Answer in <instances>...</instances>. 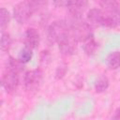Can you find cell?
Instances as JSON below:
<instances>
[{
  "mask_svg": "<svg viewBox=\"0 0 120 120\" xmlns=\"http://www.w3.org/2000/svg\"><path fill=\"white\" fill-rule=\"evenodd\" d=\"M68 23L70 27L69 34L76 42H83L89 38L93 37V28L87 22L79 19L72 20Z\"/></svg>",
  "mask_w": 120,
  "mask_h": 120,
  "instance_id": "obj_1",
  "label": "cell"
},
{
  "mask_svg": "<svg viewBox=\"0 0 120 120\" xmlns=\"http://www.w3.org/2000/svg\"><path fill=\"white\" fill-rule=\"evenodd\" d=\"M69 23L65 20H58L52 22L47 30V38L49 42L58 43L68 35H69Z\"/></svg>",
  "mask_w": 120,
  "mask_h": 120,
  "instance_id": "obj_2",
  "label": "cell"
},
{
  "mask_svg": "<svg viewBox=\"0 0 120 120\" xmlns=\"http://www.w3.org/2000/svg\"><path fill=\"white\" fill-rule=\"evenodd\" d=\"M43 82V72L40 68L27 71L23 77V86L27 92H36L39 89Z\"/></svg>",
  "mask_w": 120,
  "mask_h": 120,
  "instance_id": "obj_3",
  "label": "cell"
},
{
  "mask_svg": "<svg viewBox=\"0 0 120 120\" xmlns=\"http://www.w3.org/2000/svg\"><path fill=\"white\" fill-rule=\"evenodd\" d=\"M35 9L28 0L19 2L13 8V18L19 24H23L32 17Z\"/></svg>",
  "mask_w": 120,
  "mask_h": 120,
  "instance_id": "obj_4",
  "label": "cell"
},
{
  "mask_svg": "<svg viewBox=\"0 0 120 120\" xmlns=\"http://www.w3.org/2000/svg\"><path fill=\"white\" fill-rule=\"evenodd\" d=\"M19 83H20L19 74L7 68V70L2 75V79H1L2 87L8 93H13L17 90Z\"/></svg>",
  "mask_w": 120,
  "mask_h": 120,
  "instance_id": "obj_5",
  "label": "cell"
},
{
  "mask_svg": "<svg viewBox=\"0 0 120 120\" xmlns=\"http://www.w3.org/2000/svg\"><path fill=\"white\" fill-rule=\"evenodd\" d=\"M88 7V0H71L69 6L68 7V13L71 17V20L82 19V14L85 12Z\"/></svg>",
  "mask_w": 120,
  "mask_h": 120,
  "instance_id": "obj_6",
  "label": "cell"
},
{
  "mask_svg": "<svg viewBox=\"0 0 120 120\" xmlns=\"http://www.w3.org/2000/svg\"><path fill=\"white\" fill-rule=\"evenodd\" d=\"M102 26L108 28H116L120 25V8H114L104 11Z\"/></svg>",
  "mask_w": 120,
  "mask_h": 120,
  "instance_id": "obj_7",
  "label": "cell"
},
{
  "mask_svg": "<svg viewBox=\"0 0 120 120\" xmlns=\"http://www.w3.org/2000/svg\"><path fill=\"white\" fill-rule=\"evenodd\" d=\"M78 42H76L73 38L69 35H68L66 38H64L62 40H60L57 44H58V49L59 52L62 55L64 56H70L72 55L75 52H76V44Z\"/></svg>",
  "mask_w": 120,
  "mask_h": 120,
  "instance_id": "obj_8",
  "label": "cell"
},
{
  "mask_svg": "<svg viewBox=\"0 0 120 120\" xmlns=\"http://www.w3.org/2000/svg\"><path fill=\"white\" fill-rule=\"evenodd\" d=\"M103 16L104 12L102 9L98 8H92L86 13V22L92 26V28L102 26Z\"/></svg>",
  "mask_w": 120,
  "mask_h": 120,
  "instance_id": "obj_9",
  "label": "cell"
},
{
  "mask_svg": "<svg viewBox=\"0 0 120 120\" xmlns=\"http://www.w3.org/2000/svg\"><path fill=\"white\" fill-rule=\"evenodd\" d=\"M40 43V36L38 31L34 27H29L26 29L24 34V46L35 50L38 47Z\"/></svg>",
  "mask_w": 120,
  "mask_h": 120,
  "instance_id": "obj_10",
  "label": "cell"
},
{
  "mask_svg": "<svg viewBox=\"0 0 120 120\" xmlns=\"http://www.w3.org/2000/svg\"><path fill=\"white\" fill-rule=\"evenodd\" d=\"M7 68L20 74L24 70V63L22 62L19 58H14L12 56H9L7 62Z\"/></svg>",
  "mask_w": 120,
  "mask_h": 120,
  "instance_id": "obj_11",
  "label": "cell"
},
{
  "mask_svg": "<svg viewBox=\"0 0 120 120\" xmlns=\"http://www.w3.org/2000/svg\"><path fill=\"white\" fill-rule=\"evenodd\" d=\"M82 43H83L82 44V50L86 55L92 56L97 52V50L98 48V44L93 37L89 38L88 39H86Z\"/></svg>",
  "mask_w": 120,
  "mask_h": 120,
  "instance_id": "obj_12",
  "label": "cell"
},
{
  "mask_svg": "<svg viewBox=\"0 0 120 120\" xmlns=\"http://www.w3.org/2000/svg\"><path fill=\"white\" fill-rule=\"evenodd\" d=\"M106 65L110 69H117L120 68V52L114 51L110 52L106 58Z\"/></svg>",
  "mask_w": 120,
  "mask_h": 120,
  "instance_id": "obj_13",
  "label": "cell"
},
{
  "mask_svg": "<svg viewBox=\"0 0 120 120\" xmlns=\"http://www.w3.org/2000/svg\"><path fill=\"white\" fill-rule=\"evenodd\" d=\"M10 20H11V15L9 11L5 8H0V28L2 32H4L8 27L10 23Z\"/></svg>",
  "mask_w": 120,
  "mask_h": 120,
  "instance_id": "obj_14",
  "label": "cell"
},
{
  "mask_svg": "<svg viewBox=\"0 0 120 120\" xmlns=\"http://www.w3.org/2000/svg\"><path fill=\"white\" fill-rule=\"evenodd\" d=\"M109 85H110V81L108 77L105 75H100L95 82V90L97 93H102L109 88Z\"/></svg>",
  "mask_w": 120,
  "mask_h": 120,
  "instance_id": "obj_15",
  "label": "cell"
},
{
  "mask_svg": "<svg viewBox=\"0 0 120 120\" xmlns=\"http://www.w3.org/2000/svg\"><path fill=\"white\" fill-rule=\"evenodd\" d=\"M12 45V38L8 32H2L1 34V41L0 47L3 52H8Z\"/></svg>",
  "mask_w": 120,
  "mask_h": 120,
  "instance_id": "obj_16",
  "label": "cell"
},
{
  "mask_svg": "<svg viewBox=\"0 0 120 120\" xmlns=\"http://www.w3.org/2000/svg\"><path fill=\"white\" fill-rule=\"evenodd\" d=\"M99 4L104 11L114 8H120V0H100Z\"/></svg>",
  "mask_w": 120,
  "mask_h": 120,
  "instance_id": "obj_17",
  "label": "cell"
},
{
  "mask_svg": "<svg viewBox=\"0 0 120 120\" xmlns=\"http://www.w3.org/2000/svg\"><path fill=\"white\" fill-rule=\"evenodd\" d=\"M32 57H33V50L26 47V46H24V48L22 49L20 53H19V59L22 62H23L24 64L31 61Z\"/></svg>",
  "mask_w": 120,
  "mask_h": 120,
  "instance_id": "obj_18",
  "label": "cell"
},
{
  "mask_svg": "<svg viewBox=\"0 0 120 120\" xmlns=\"http://www.w3.org/2000/svg\"><path fill=\"white\" fill-rule=\"evenodd\" d=\"M28 1L33 6V8L35 9V12L37 10H40V9L46 8L47 4H48V0H28Z\"/></svg>",
  "mask_w": 120,
  "mask_h": 120,
  "instance_id": "obj_19",
  "label": "cell"
},
{
  "mask_svg": "<svg viewBox=\"0 0 120 120\" xmlns=\"http://www.w3.org/2000/svg\"><path fill=\"white\" fill-rule=\"evenodd\" d=\"M71 0H53V4L57 8H68Z\"/></svg>",
  "mask_w": 120,
  "mask_h": 120,
  "instance_id": "obj_20",
  "label": "cell"
},
{
  "mask_svg": "<svg viewBox=\"0 0 120 120\" xmlns=\"http://www.w3.org/2000/svg\"><path fill=\"white\" fill-rule=\"evenodd\" d=\"M113 118L114 119H120V108L115 112V114L113 115Z\"/></svg>",
  "mask_w": 120,
  "mask_h": 120,
  "instance_id": "obj_21",
  "label": "cell"
}]
</instances>
